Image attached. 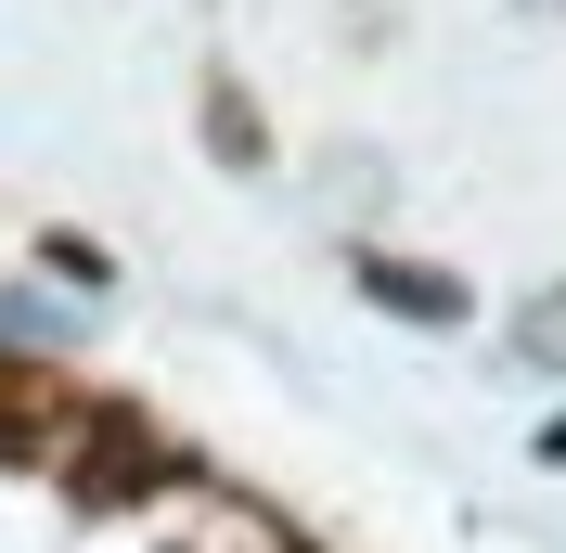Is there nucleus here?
Here are the masks:
<instances>
[{"instance_id": "1", "label": "nucleus", "mask_w": 566, "mask_h": 553, "mask_svg": "<svg viewBox=\"0 0 566 553\" xmlns=\"http://www.w3.org/2000/svg\"><path fill=\"white\" fill-rule=\"evenodd\" d=\"M360 296H374V310H412V322H463V283H438V271H387V258L360 271Z\"/></svg>"}, {"instance_id": "2", "label": "nucleus", "mask_w": 566, "mask_h": 553, "mask_svg": "<svg viewBox=\"0 0 566 553\" xmlns=\"http://www.w3.org/2000/svg\"><path fill=\"white\" fill-rule=\"evenodd\" d=\"M91 489H104V502H129V489H155V450H142L129 425H91Z\"/></svg>"}, {"instance_id": "3", "label": "nucleus", "mask_w": 566, "mask_h": 553, "mask_svg": "<svg viewBox=\"0 0 566 553\" xmlns=\"http://www.w3.org/2000/svg\"><path fill=\"white\" fill-rule=\"evenodd\" d=\"M515 347H528V361H566V296H541V310H528V335H515Z\"/></svg>"}]
</instances>
